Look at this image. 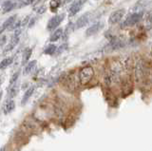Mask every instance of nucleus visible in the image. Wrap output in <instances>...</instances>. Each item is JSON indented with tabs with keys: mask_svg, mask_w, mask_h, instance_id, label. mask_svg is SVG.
<instances>
[{
	"mask_svg": "<svg viewBox=\"0 0 152 151\" xmlns=\"http://www.w3.org/2000/svg\"><path fill=\"white\" fill-rule=\"evenodd\" d=\"M18 76H19V71H17V72H15V74L12 75V78H11V80H10V87L16 83L17 79H18Z\"/></svg>",
	"mask_w": 152,
	"mask_h": 151,
	"instance_id": "412c9836",
	"label": "nucleus"
},
{
	"mask_svg": "<svg viewBox=\"0 0 152 151\" xmlns=\"http://www.w3.org/2000/svg\"><path fill=\"white\" fill-rule=\"evenodd\" d=\"M29 19H30V17H29V16H27L26 18L24 19L23 21H22V23H21V26H23V27H24L25 25H27V23H28V21H29Z\"/></svg>",
	"mask_w": 152,
	"mask_h": 151,
	"instance_id": "b1692460",
	"label": "nucleus"
},
{
	"mask_svg": "<svg viewBox=\"0 0 152 151\" xmlns=\"http://www.w3.org/2000/svg\"><path fill=\"white\" fill-rule=\"evenodd\" d=\"M18 42H19V37H13V36H12L11 42H10V43L8 44V46H7V47L5 48L4 51H3V52L7 53V52H9V51L12 50L16 47L17 44H18Z\"/></svg>",
	"mask_w": 152,
	"mask_h": 151,
	"instance_id": "1a4fd4ad",
	"label": "nucleus"
},
{
	"mask_svg": "<svg viewBox=\"0 0 152 151\" xmlns=\"http://www.w3.org/2000/svg\"><path fill=\"white\" fill-rule=\"evenodd\" d=\"M12 63V57L5 58L4 60H2L1 62H0V70H4V68H6L7 67H9Z\"/></svg>",
	"mask_w": 152,
	"mask_h": 151,
	"instance_id": "f3484780",
	"label": "nucleus"
},
{
	"mask_svg": "<svg viewBox=\"0 0 152 151\" xmlns=\"http://www.w3.org/2000/svg\"><path fill=\"white\" fill-rule=\"evenodd\" d=\"M63 35V29H57L51 33V35L50 37V42H56L60 39V37Z\"/></svg>",
	"mask_w": 152,
	"mask_h": 151,
	"instance_id": "9d476101",
	"label": "nucleus"
},
{
	"mask_svg": "<svg viewBox=\"0 0 152 151\" xmlns=\"http://www.w3.org/2000/svg\"><path fill=\"white\" fill-rule=\"evenodd\" d=\"M0 151H5V147H2V148L0 149Z\"/></svg>",
	"mask_w": 152,
	"mask_h": 151,
	"instance_id": "a878e982",
	"label": "nucleus"
},
{
	"mask_svg": "<svg viewBox=\"0 0 152 151\" xmlns=\"http://www.w3.org/2000/svg\"><path fill=\"white\" fill-rule=\"evenodd\" d=\"M15 18H16V15H12L11 17H9L8 19L6 20V21L2 24L1 28H0V34H1L3 32H4L5 30H7L8 28H11V27L15 24Z\"/></svg>",
	"mask_w": 152,
	"mask_h": 151,
	"instance_id": "6e6552de",
	"label": "nucleus"
},
{
	"mask_svg": "<svg viewBox=\"0 0 152 151\" xmlns=\"http://www.w3.org/2000/svg\"><path fill=\"white\" fill-rule=\"evenodd\" d=\"M104 25L103 22H97L95 24H93L91 25L89 28L86 30V36H91V35H95V34H97L100 30H102L104 29Z\"/></svg>",
	"mask_w": 152,
	"mask_h": 151,
	"instance_id": "39448f33",
	"label": "nucleus"
},
{
	"mask_svg": "<svg viewBox=\"0 0 152 151\" xmlns=\"http://www.w3.org/2000/svg\"><path fill=\"white\" fill-rule=\"evenodd\" d=\"M57 50V47L53 45V44H50V45L48 46L46 49L44 50V53L45 54H48V55H53V54Z\"/></svg>",
	"mask_w": 152,
	"mask_h": 151,
	"instance_id": "a211bd4d",
	"label": "nucleus"
},
{
	"mask_svg": "<svg viewBox=\"0 0 152 151\" xmlns=\"http://www.w3.org/2000/svg\"><path fill=\"white\" fill-rule=\"evenodd\" d=\"M2 95H3V92L0 91V100H1V98H2Z\"/></svg>",
	"mask_w": 152,
	"mask_h": 151,
	"instance_id": "393cba45",
	"label": "nucleus"
},
{
	"mask_svg": "<svg viewBox=\"0 0 152 151\" xmlns=\"http://www.w3.org/2000/svg\"><path fill=\"white\" fill-rule=\"evenodd\" d=\"M32 50L30 48H27V49L24 50L23 52V58H22V64L25 65L29 62L30 56H32Z\"/></svg>",
	"mask_w": 152,
	"mask_h": 151,
	"instance_id": "f8f14e48",
	"label": "nucleus"
},
{
	"mask_svg": "<svg viewBox=\"0 0 152 151\" xmlns=\"http://www.w3.org/2000/svg\"><path fill=\"white\" fill-rule=\"evenodd\" d=\"M15 101H12V100L9 101V102L6 104L5 108H4L5 114H8V113L12 112V111L13 110V109H15Z\"/></svg>",
	"mask_w": 152,
	"mask_h": 151,
	"instance_id": "dca6fc26",
	"label": "nucleus"
},
{
	"mask_svg": "<svg viewBox=\"0 0 152 151\" xmlns=\"http://www.w3.org/2000/svg\"><path fill=\"white\" fill-rule=\"evenodd\" d=\"M46 10H47L46 6H41L40 8H38L37 12L39 13V14H42V13H44L45 12H46Z\"/></svg>",
	"mask_w": 152,
	"mask_h": 151,
	"instance_id": "4be33fe9",
	"label": "nucleus"
},
{
	"mask_svg": "<svg viewBox=\"0 0 152 151\" xmlns=\"http://www.w3.org/2000/svg\"><path fill=\"white\" fill-rule=\"evenodd\" d=\"M23 125L25 126V128H27L28 130H30V132H32L34 129L37 128V125L36 123H34L32 120H25V122L23 123Z\"/></svg>",
	"mask_w": 152,
	"mask_h": 151,
	"instance_id": "ddd939ff",
	"label": "nucleus"
},
{
	"mask_svg": "<svg viewBox=\"0 0 152 151\" xmlns=\"http://www.w3.org/2000/svg\"><path fill=\"white\" fill-rule=\"evenodd\" d=\"M6 39H7V37H6V36H3L2 38L0 39V48H1V47L6 43Z\"/></svg>",
	"mask_w": 152,
	"mask_h": 151,
	"instance_id": "5701e85b",
	"label": "nucleus"
},
{
	"mask_svg": "<svg viewBox=\"0 0 152 151\" xmlns=\"http://www.w3.org/2000/svg\"><path fill=\"white\" fill-rule=\"evenodd\" d=\"M126 14V10L125 9H119L117 11L113 12L111 14H110L109 18H108V22L111 25H114V24L119 23L121 20L123 19L124 15Z\"/></svg>",
	"mask_w": 152,
	"mask_h": 151,
	"instance_id": "20e7f679",
	"label": "nucleus"
},
{
	"mask_svg": "<svg viewBox=\"0 0 152 151\" xmlns=\"http://www.w3.org/2000/svg\"><path fill=\"white\" fill-rule=\"evenodd\" d=\"M33 91H34V88H33V87H32V88H30L29 90H28L25 92V94H24L23 98H22V101H21L22 105H25L26 103L28 102V100H29V99L30 98V96L32 95Z\"/></svg>",
	"mask_w": 152,
	"mask_h": 151,
	"instance_id": "4468645a",
	"label": "nucleus"
},
{
	"mask_svg": "<svg viewBox=\"0 0 152 151\" xmlns=\"http://www.w3.org/2000/svg\"><path fill=\"white\" fill-rule=\"evenodd\" d=\"M61 0H50V11L54 12L57 11V9L59 8L60 5H61Z\"/></svg>",
	"mask_w": 152,
	"mask_h": 151,
	"instance_id": "2eb2a0df",
	"label": "nucleus"
},
{
	"mask_svg": "<svg viewBox=\"0 0 152 151\" xmlns=\"http://www.w3.org/2000/svg\"><path fill=\"white\" fill-rule=\"evenodd\" d=\"M84 3H85V0H78V1L74 2L73 4L70 6V10H68V15L73 16L76 13H78V12H80V10L82 9Z\"/></svg>",
	"mask_w": 152,
	"mask_h": 151,
	"instance_id": "423d86ee",
	"label": "nucleus"
},
{
	"mask_svg": "<svg viewBox=\"0 0 152 151\" xmlns=\"http://www.w3.org/2000/svg\"><path fill=\"white\" fill-rule=\"evenodd\" d=\"M89 21V13H86L83 14L81 17H79L78 20L75 23V30L82 29L83 27H85Z\"/></svg>",
	"mask_w": 152,
	"mask_h": 151,
	"instance_id": "0eeeda50",
	"label": "nucleus"
},
{
	"mask_svg": "<svg viewBox=\"0 0 152 151\" xmlns=\"http://www.w3.org/2000/svg\"><path fill=\"white\" fill-rule=\"evenodd\" d=\"M65 18V14L62 13V14H57L53 17H51L50 19V21L48 22V25H47V29L49 30H53L57 28L58 26L60 25L61 22L63 21Z\"/></svg>",
	"mask_w": 152,
	"mask_h": 151,
	"instance_id": "7ed1b4c3",
	"label": "nucleus"
},
{
	"mask_svg": "<svg viewBox=\"0 0 152 151\" xmlns=\"http://www.w3.org/2000/svg\"><path fill=\"white\" fill-rule=\"evenodd\" d=\"M15 4L13 3L12 1H11V0H9V1H6L4 4L2 5V12L3 13H7V12H11L12 10L15 8Z\"/></svg>",
	"mask_w": 152,
	"mask_h": 151,
	"instance_id": "9b49d317",
	"label": "nucleus"
},
{
	"mask_svg": "<svg viewBox=\"0 0 152 151\" xmlns=\"http://www.w3.org/2000/svg\"><path fill=\"white\" fill-rule=\"evenodd\" d=\"M35 66H36V61H35V60L29 62V63H28V65L26 66V68H25V73H26V74L30 73V71H32V70H33L34 67H35Z\"/></svg>",
	"mask_w": 152,
	"mask_h": 151,
	"instance_id": "6ab92c4d",
	"label": "nucleus"
},
{
	"mask_svg": "<svg viewBox=\"0 0 152 151\" xmlns=\"http://www.w3.org/2000/svg\"><path fill=\"white\" fill-rule=\"evenodd\" d=\"M94 75V70L91 67H85L79 72V81L82 85H87L91 81Z\"/></svg>",
	"mask_w": 152,
	"mask_h": 151,
	"instance_id": "f257e3e1",
	"label": "nucleus"
},
{
	"mask_svg": "<svg viewBox=\"0 0 152 151\" xmlns=\"http://www.w3.org/2000/svg\"><path fill=\"white\" fill-rule=\"evenodd\" d=\"M17 92H18V87H17V85L15 83V85H11V88H10V90H9V96H10V98L15 97V96L17 94Z\"/></svg>",
	"mask_w": 152,
	"mask_h": 151,
	"instance_id": "aec40b11",
	"label": "nucleus"
},
{
	"mask_svg": "<svg viewBox=\"0 0 152 151\" xmlns=\"http://www.w3.org/2000/svg\"><path fill=\"white\" fill-rule=\"evenodd\" d=\"M143 17V12H135L130 14L127 18L124 21V23L122 24V28H126V27H132L134 25L140 21Z\"/></svg>",
	"mask_w": 152,
	"mask_h": 151,
	"instance_id": "f03ea898",
	"label": "nucleus"
}]
</instances>
